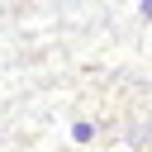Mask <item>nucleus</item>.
I'll return each mask as SVG.
<instances>
[{
	"mask_svg": "<svg viewBox=\"0 0 152 152\" xmlns=\"http://www.w3.org/2000/svg\"><path fill=\"white\" fill-rule=\"evenodd\" d=\"M71 142H76V147L95 142V119H71Z\"/></svg>",
	"mask_w": 152,
	"mask_h": 152,
	"instance_id": "obj_1",
	"label": "nucleus"
},
{
	"mask_svg": "<svg viewBox=\"0 0 152 152\" xmlns=\"http://www.w3.org/2000/svg\"><path fill=\"white\" fill-rule=\"evenodd\" d=\"M138 14H142V19L152 24V0H142V5H138Z\"/></svg>",
	"mask_w": 152,
	"mask_h": 152,
	"instance_id": "obj_2",
	"label": "nucleus"
}]
</instances>
